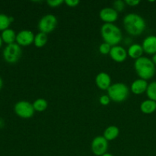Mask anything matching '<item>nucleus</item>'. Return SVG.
Here are the masks:
<instances>
[{
  "mask_svg": "<svg viewBox=\"0 0 156 156\" xmlns=\"http://www.w3.org/2000/svg\"><path fill=\"white\" fill-rule=\"evenodd\" d=\"M111 98H110L108 94H103L99 98V103L103 105V106H108L110 102H111Z\"/></svg>",
  "mask_w": 156,
  "mask_h": 156,
  "instance_id": "a878e982",
  "label": "nucleus"
},
{
  "mask_svg": "<svg viewBox=\"0 0 156 156\" xmlns=\"http://www.w3.org/2000/svg\"><path fill=\"white\" fill-rule=\"evenodd\" d=\"M140 111L145 114H153L156 111V102L154 101L147 99L143 101L140 105Z\"/></svg>",
  "mask_w": 156,
  "mask_h": 156,
  "instance_id": "dca6fc26",
  "label": "nucleus"
},
{
  "mask_svg": "<svg viewBox=\"0 0 156 156\" xmlns=\"http://www.w3.org/2000/svg\"><path fill=\"white\" fill-rule=\"evenodd\" d=\"M125 3L129 7H136L140 3V0H125Z\"/></svg>",
  "mask_w": 156,
  "mask_h": 156,
  "instance_id": "cd10ccee",
  "label": "nucleus"
},
{
  "mask_svg": "<svg viewBox=\"0 0 156 156\" xmlns=\"http://www.w3.org/2000/svg\"><path fill=\"white\" fill-rule=\"evenodd\" d=\"M101 156H114V155H113L112 154L108 153V152H106V153L104 154V155H101Z\"/></svg>",
  "mask_w": 156,
  "mask_h": 156,
  "instance_id": "2f4dec72",
  "label": "nucleus"
},
{
  "mask_svg": "<svg viewBox=\"0 0 156 156\" xmlns=\"http://www.w3.org/2000/svg\"><path fill=\"white\" fill-rule=\"evenodd\" d=\"M91 149L94 155H103L106 153L108 149V141L103 136L94 137L91 141Z\"/></svg>",
  "mask_w": 156,
  "mask_h": 156,
  "instance_id": "6e6552de",
  "label": "nucleus"
},
{
  "mask_svg": "<svg viewBox=\"0 0 156 156\" xmlns=\"http://www.w3.org/2000/svg\"><path fill=\"white\" fill-rule=\"evenodd\" d=\"M2 42H3L2 39V37H0V47H1L2 45Z\"/></svg>",
  "mask_w": 156,
  "mask_h": 156,
  "instance_id": "473e14b6",
  "label": "nucleus"
},
{
  "mask_svg": "<svg viewBox=\"0 0 156 156\" xmlns=\"http://www.w3.org/2000/svg\"><path fill=\"white\" fill-rule=\"evenodd\" d=\"M134 68L140 79L146 81L153 78L155 74V65L152 59L146 56H142L136 59L134 62Z\"/></svg>",
  "mask_w": 156,
  "mask_h": 156,
  "instance_id": "f03ea898",
  "label": "nucleus"
},
{
  "mask_svg": "<svg viewBox=\"0 0 156 156\" xmlns=\"http://www.w3.org/2000/svg\"><path fill=\"white\" fill-rule=\"evenodd\" d=\"M47 5L51 8H57L59 7L61 5L64 3L63 0H48L47 2Z\"/></svg>",
  "mask_w": 156,
  "mask_h": 156,
  "instance_id": "393cba45",
  "label": "nucleus"
},
{
  "mask_svg": "<svg viewBox=\"0 0 156 156\" xmlns=\"http://www.w3.org/2000/svg\"><path fill=\"white\" fill-rule=\"evenodd\" d=\"M21 46L18 44H9L3 50V57L4 59L9 63H15L19 60L21 56Z\"/></svg>",
  "mask_w": 156,
  "mask_h": 156,
  "instance_id": "423d86ee",
  "label": "nucleus"
},
{
  "mask_svg": "<svg viewBox=\"0 0 156 156\" xmlns=\"http://www.w3.org/2000/svg\"><path fill=\"white\" fill-rule=\"evenodd\" d=\"M152 62H154V64L156 65V53H155V54H154L153 56H152Z\"/></svg>",
  "mask_w": 156,
  "mask_h": 156,
  "instance_id": "c85d7f7f",
  "label": "nucleus"
},
{
  "mask_svg": "<svg viewBox=\"0 0 156 156\" xmlns=\"http://www.w3.org/2000/svg\"><path fill=\"white\" fill-rule=\"evenodd\" d=\"M111 46L110 44H107V43H102L100 46H99V52L102 55H108L109 54L111 50Z\"/></svg>",
  "mask_w": 156,
  "mask_h": 156,
  "instance_id": "b1692460",
  "label": "nucleus"
},
{
  "mask_svg": "<svg viewBox=\"0 0 156 156\" xmlns=\"http://www.w3.org/2000/svg\"><path fill=\"white\" fill-rule=\"evenodd\" d=\"M123 27L130 36H139L146 28V23L141 15L136 13H129L124 16L123 20Z\"/></svg>",
  "mask_w": 156,
  "mask_h": 156,
  "instance_id": "f257e3e1",
  "label": "nucleus"
},
{
  "mask_svg": "<svg viewBox=\"0 0 156 156\" xmlns=\"http://www.w3.org/2000/svg\"><path fill=\"white\" fill-rule=\"evenodd\" d=\"M12 17H9L5 14H0V30H5L9 28L11 22L13 21Z\"/></svg>",
  "mask_w": 156,
  "mask_h": 156,
  "instance_id": "412c9836",
  "label": "nucleus"
},
{
  "mask_svg": "<svg viewBox=\"0 0 156 156\" xmlns=\"http://www.w3.org/2000/svg\"><path fill=\"white\" fill-rule=\"evenodd\" d=\"M107 91L111 100L117 103L126 101L129 94V88L123 82L112 84Z\"/></svg>",
  "mask_w": 156,
  "mask_h": 156,
  "instance_id": "20e7f679",
  "label": "nucleus"
},
{
  "mask_svg": "<svg viewBox=\"0 0 156 156\" xmlns=\"http://www.w3.org/2000/svg\"><path fill=\"white\" fill-rule=\"evenodd\" d=\"M95 84L98 88L103 91H108L112 84H111V78L107 73L101 72L99 73L95 77Z\"/></svg>",
  "mask_w": 156,
  "mask_h": 156,
  "instance_id": "f8f14e48",
  "label": "nucleus"
},
{
  "mask_svg": "<svg viewBox=\"0 0 156 156\" xmlns=\"http://www.w3.org/2000/svg\"><path fill=\"white\" fill-rule=\"evenodd\" d=\"M34 109L37 112H44L48 108V102L44 98H37L32 103Z\"/></svg>",
  "mask_w": 156,
  "mask_h": 156,
  "instance_id": "aec40b11",
  "label": "nucleus"
},
{
  "mask_svg": "<svg viewBox=\"0 0 156 156\" xmlns=\"http://www.w3.org/2000/svg\"><path fill=\"white\" fill-rule=\"evenodd\" d=\"M124 43H125V44H126V45H127V44L129 45V44H130L131 43H132V41H131V40L129 38V39H128V41H127V39L125 40Z\"/></svg>",
  "mask_w": 156,
  "mask_h": 156,
  "instance_id": "c756f323",
  "label": "nucleus"
},
{
  "mask_svg": "<svg viewBox=\"0 0 156 156\" xmlns=\"http://www.w3.org/2000/svg\"><path fill=\"white\" fill-rule=\"evenodd\" d=\"M148 85H149V83L147 82V81L142 79H136L131 84L130 91L133 93L134 94H136V95L142 94L143 93L146 92Z\"/></svg>",
  "mask_w": 156,
  "mask_h": 156,
  "instance_id": "4468645a",
  "label": "nucleus"
},
{
  "mask_svg": "<svg viewBox=\"0 0 156 156\" xmlns=\"http://www.w3.org/2000/svg\"><path fill=\"white\" fill-rule=\"evenodd\" d=\"M47 42H48V36H47V34L39 32L35 35L34 44L37 48L44 47L47 44Z\"/></svg>",
  "mask_w": 156,
  "mask_h": 156,
  "instance_id": "6ab92c4d",
  "label": "nucleus"
},
{
  "mask_svg": "<svg viewBox=\"0 0 156 156\" xmlns=\"http://www.w3.org/2000/svg\"><path fill=\"white\" fill-rule=\"evenodd\" d=\"M16 36L17 34H15V30L10 28H8L6 30H3L1 34L2 41L5 43V44H7V45L14 44L15 41H16Z\"/></svg>",
  "mask_w": 156,
  "mask_h": 156,
  "instance_id": "a211bd4d",
  "label": "nucleus"
},
{
  "mask_svg": "<svg viewBox=\"0 0 156 156\" xmlns=\"http://www.w3.org/2000/svg\"><path fill=\"white\" fill-rule=\"evenodd\" d=\"M125 7H126V3L125 1H122V0H117V1L113 2V8L117 11V12H121L124 10Z\"/></svg>",
  "mask_w": 156,
  "mask_h": 156,
  "instance_id": "5701e85b",
  "label": "nucleus"
},
{
  "mask_svg": "<svg viewBox=\"0 0 156 156\" xmlns=\"http://www.w3.org/2000/svg\"><path fill=\"white\" fill-rule=\"evenodd\" d=\"M101 35L105 43L111 47L118 45L123 39L121 30L114 24H104L101 27Z\"/></svg>",
  "mask_w": 156,
  "mask_h": 156,
  "instance_id": "7ed1b4c3",
  "label": "nucleus"
},
{
  "mask_svg": "<svg viewBox=\"0 0 156 156\" xmlns=\"http://www.w3.org/2000/svg\"><path fill=\"white\" fill-rule=\"evenodd\" d=\"M57 24V18L54 15L47 14L40 19L38 22V29L40 32H43L47 34L52 33L56 28Z\"/></svg>",
  "mask_w": 156,
  "mask_h": 156,
  "instance_id": "39448f33",
  "label": "nucleus"
},
{
  "mask_svg": "<svg viewBox=\"0 0 156 156\" xmlns=\"http://www.w3.org/2000/svg\"><path fill=\"white\" fill-rule=\"evenodd\" d=\"M99 17L105 24H114L118 19V12L111 7H106L102 9L99 12Z\"/></svg>",
  "mask_w": 156,
  "mask_h": 156,
  "instance_id": "1a4fd4ad",
  "label": "nucleus"
},
{
  "mask_svg": "<svg viewBox=\"0 0 156 156\" xmlns=\"http://www.w3.org/2000/svg\"><path fill=\"white\" fill-rule=\"evenodd\" d=\"M34 34L30 30H22L17 34L16 42L19 46L27 47L34 44Z\"/></svg>",
  "mask_w": 156,
  "mask_h": 156,
  "instance_id": "9d476101",
  "label": "nucleus"
},
{
  "mask_svg": "<svg viewBox=\"0 0 156 156\" xmlns=\"http://www.w3.org/2000/svg\"><path fill=\"white\" fill-rule=\"evenodd\" d=\"M2 85H3V82H2V78L0 77V90H1V88H2Z\"/></svg>",
  "mask_w": 156,
  "mask_h": 156,
  "instance_id": "7c9ffc66",
  "label": "nucleus"
},
{
  "mask_svg": "<svg viewBox=\"0 0 156 156\" xmlns=\"http://www.w3.org/2000/svg\"><path fill=\"white\" fill-rule=\"evenodd\" d=\"M109 55L111 59L116 62H124L128 56L126 49L119 45L114 46V47H111Z\"/></svg>",
  "mask_w": 156,
  "mask_h": 156,
  "instance_id": "9b49d317",
  "label": "nucleus"
},
{
  "mask_svg": "<svg viewBox=\"0 0 156 156\" xmlns=\"http://www.w3.org/2000/svg\"><path fill=\"white\" fill-rule=\"evenodd\" d=\"M64 3L69 7L75 8L79 5L80 2L79 0H66V1H64Z\"/></svg>",
  "mask_w": 156,
  "mask_h": 156,
  "instance_id": "bb28decb",
  "label": "nucleus"
},
{
  "mask_svg": "<svg viewBox=\"0 0 156 156\" xmlns=\"http://www.w3.org/2000/svg\"><path fill=\"white\" fill-rule=\"evenodd\" d=\"M15 114L23 119L31 118L34 114L33 105L27 101H20L15 104L14 107Z\"/></svg>",
  "mask_w": 156,
  "mask_h": 156,
  "instance_id": "0eeeda50",
  "label": "nucleus"
},
{
  "mask_svg": "<svg viewBox=\"0 0 156 156\" xmlns=\"http://www.w3.org/2000/svg\"><path fill=\"white\" fill-rule=\"evenodd\" d=\"M143 51L147 54L152 55L156 53V36L155 35H149L146 37L142 44Z\"/></svg>",
  "mask_w": 156,
  "mask_h": 156,
  "instance_id": "ddd939ff",
  "label": "nucleus"
},
{
  "mask_svg": "<svg viewBox=\"0 0 156 156\" xmlns=\"http://www.w3.org/2000/svg\"><path fill=\"white\" fill-rule=\"evenodd\" d=\"M119 134H120V129H119V128L117 126L111 125V126H108L105 129L103 136L109 142L116 140L118 137Z\"/></svg>",
  "mask_w": 156,
  "mask_h": 156,
  "instance_id": "f3484780",
  "label": "nucleus"
},
{
  "mask_svg": "<svg viewBox=\"0 0 156 156\" xmlns=\"http://www.w3.org/2000/svg\"><path fill=\"white\" fill-rule=\"evenodd\" d=\"M143 53L144 51H143V47L139 44H132L127 50L128 56L135 60L142 57Z\"/></svg>",
  "mask_w": 156,
  "mask_h": 156,
  "instance_id": "2eb2a0df",
  "label": "nucleus"
},
{
  "mask_svg": "<svg viewBox=\"0 0 156 156\" xmlns=\"http://www.w3.org/2000/svg\"><path fill=\"white\" fill-rule=\"evenodd\" d=\"M146 93L149 99L156 102V82H152L149 84Z\"/></svg>",
  "mask_w": 156,
  "mask_h": 156,
  "instance_id": "4be33fe9",
  "label": "nucleus"
}]
</instances>
